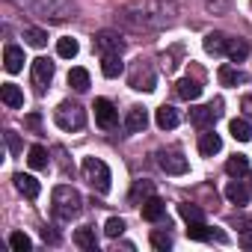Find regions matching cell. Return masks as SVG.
I'll list each match as a JSON object with an SVG mask.
<instances>
[{"mask_svg": "<svg viewBox=\"0 0 252 252\" xmlns=\"http://www.w3.org/2000/svg\"><path fill=\"white\" fill-rule=\"evenodd\" d=\"M51 202H54V214H57L60 220H71V217H77L80 208H83V196H80L74 187H68V184L54 187Z\"/></svg>", "mask_w": 252, "mask_h": 252, "instance_id": "obj_1", "label": "cell"}, {"mask_svg": "<svg viewBox=\"0 0 252 252\" xmlns=\"http://www.w3.org/2000/svg\"><path fill=\"white\" fill-rule=\"evenodd\" d=\"M83 178L92 184V190L95 193H110V166L104 163V160H98V158H86L83 160Z\"/></svg>", "mask_w": 252, "mask_h": 252, "instance_id": "obj_2", "label": "cell"}, {"mask_svg": "<svg viewBox=\"0 0 252 252\" xmlns=\"http://www.w3.org/2000/svg\"><path fill=\"white\" fill-rule=\"evenodd\" d=\"M54 122L60 125L63 131H80L86 125V110L80 104H71V101H63L57 110H54Z\"/></svg>", "mask_w": 252, "mask_h": 252, "instance_id": "obj_3", "label": "cell"}, {"mask_svg": "<svg viewBox=\"0 0 252 252\" xmlns=\"http://www.w3.org/2000/svg\"><path fill=\"white\" fill-rule=\"evenodd\" d=\"M36 12L42 18H48V21H65V18H71L74 6L68 3V0H39Z\"/></svg>", "mask_w": 252, "mask_h": 252, "instance_id": "obj_4", "label": "cell"}, {"mask_svg": "<svg viewBox=\"0 0 252 252\" xmlns=\"http://www.w3.org/2000/svg\"><path fill=\"white\" fill-rule=\"evenodd\" d=\"M92 45H95V51H98L101 57H107V54H122V51H125V39H122L116 30H101V33L92 39Z\"/></svg>", "mask_w": 252, "mask_h": 252, "instance_id": "obj_5", "label": "cell"}, {"mask_svg": "<svg viewBox=\"0 0 252 252\" xmlns=\"http://www.w3.org/2000/svg\"><path fill=\"white\" fill-rule=\"evenodd\" d=\"M51 80H54V63H51L48 57L33 60V86H36L39 92H45Z\"/></svg>", "mask_w": 252, "mask_h": 252, "instance_id": "obj_6", "label": "cell"}, {"mask_svg": "<svg viewBox=\"0 0 252 252\" xmlns=\"http://www.w3.org/2000/svg\"><path fill=\"white\" fill-rule=\"evenodd\" d=\"M158 163H160V169H163L166 175H184V172L190 169L187 158L178 155V152H163V155H158Z\"/></svg>", "mask_w": 252, "mask_h": 252, "instance_id": "obj_7", "label": "cell"}, {"mask_svg": "<svg viewBox=\"0 0 252 252\" xmlns=\"http://www.w3.org/2000/svg\"><path fill=\"white\" fill-rule=\"evenodd\" d=\"M95 122L101 125L104 131H110V128H116V122H119V110L107 98H95Z\"/></svg>", "mask_w": 252, "mask_h": 252, "instance_id": "obj_8", "label": "cell"}, {"mask_svg": "<svg viewBox=\"0 0 252 252\" xmlns=\"http://www.w3.org/2000/svg\"><path fill=\"white\" fill-rule=\"evenodd\" d=\"M220 107H222L220 101H217V104H208V107H196V110L190 113V122L196 125V128H202V131H208V128H211V125H214V122L220 119V113H222Z\"/></svg>", "mask_w": 252, "mask_h": 252, "instance_id": "obj_9", "label": "cell"}, {"mask_svg": "<svg viewBox=\"0 0 252 252\" xmlns=\"http://www.w3.org/2000/svg\"><path fill=\"white\" fill-rule=\"evenodd\" d=\"M12 181H15V190H18L21 196H27V199H39V193H42V184H39L33 175H24V172H18Z\"/></svg>", "mask_w": 252, "mask_h": 252, "instance_id": "obj_10", "label": "cell"}, {"mask_svg": "<svg viewBox=\"0 0 252 252\" xmlns=\"http://www.w3.org/2000/svg\"><path fill=\"white\" fill-rule=\"evenodd\" d=\"M146 125H149L146 107H131L128 116H125V128H128L131 134H140V131H146Z\"/></svg>", "mask_w": 252, "mask_h": 252, "instance_id": "obj_11", "label": "cell"}, {"mask_svg": "<svg viewBox=\"0 0 252 252\" xmlns=\"http://www.w3.org/2000/svg\"><path fill=\"white\" fill-rule=\"evenodd\" d=\"M187 237H190V240H211V237L225 240V234H220V231H214L211 225H205V220H199V222H187Z\"/></svg>", "mask_w": 252, "mask_h": 252, "instance_id": "obj_12", "label": "cell"}, {"mask_svg": "<svg viewBox=\"0 0 252 252\" xmlns=\"http://www.w3.org/2000/svg\"><path fill=\"white\" fill-rule=\"evenodd\" d=\"M3 65H6L9 74H18V71L24 68V51H21L18 45H6V51H3Z\"/></svg>", "mask_w": 252, "mask_h": 252, "instance_id": "obj_13", "label": "cell"}, {"mask_svg": "<svg viewBox=\"0 0 252 252\" xmlns=\"http://www.w3.org/2000/svg\"><path fill=\"white\" fill-rule=\"evenodd\" d=\"M155 122H158L160 131H172V128H178L181 119H178V110H175V107H166V104H163V107L155 113Z\"/></svg>", "mask_w": 252, "mask_h": 252, "instance_id": "obj_14", "label": "cell"}, {"mask_svg": "<svg viewBox=\"0 0 252 252\" xmlns=\"http://www.w3.org/2000/svg\"><path fill=\"white\" fill-rule=\"evenodd\" d=\"M163 214H166V205H163L158 196H149V199L143 202V220L158 222V220H163Z\"/></svg>", "mask_w": 252, "mask_h": 252, "instance_id": "obj_15", "label": "cell"}, {"mask_svg": "<svg viewBox=\"0 0 252 252\" xmlns=\"http://www.w3.org/2000/svg\"><path fill=\"white\" fill-rule=\"evenodd\" d=\"M0 98H3V104L12 107V110L24 107V92H21L15 83H3V86H0Z\"/></svg>", "mask_w": 252, "mask_h": 252, "instance_id": "obj_16", "label": "cell"}, {"mask_svg": "<svg viewBox=\"0 0 252 252\" xmlns=\"http://www.w3.org/2000/svg\"><path fill=\"white\" fill-rule=\"evenodd\" d=\"M220 149H222V140H220V134H214V131H205V134L199 137V152H202L205 158H214Z\"/></svg>", "mask_w": 252, "mask_h": 252, "instance_id": "obj_17", "label": "cell"}, {"mask_svg": "<svg viewBox=\"0 0 252 252\" xmlns=\"http://www.w3.org/2000/svg\"><path fill=\"white\" fill-rule=\"evenodd\" d=\"M74 243H77L80 249H86V252H98V237H95V228H89V225L77 228V231H74Z\"/></svg>", "mask_w": 252, "mask_h": 252, "instance_id": "obj_18", "label": "cell"}, {"mask_svg": "<svg viewBox=\"0 0 252 252\" xmlns=\"http://www.w3.org/2000/svg\"><path fill=\"white\" fill-rule=\"evenodd\" d=\"M205 51L214 54V57L228 54V39H225L222 33H208V36H205Z\"/></svg>", "mask_w": 252, "mask_h": 252, "instance_id": "obj_19", "label": "cell"}, {"mask_svg": "<svg viewBox=\"0 0 252 252\" xmlns=\"http://www.w3.org/2000/svg\"><path fill=\"white\" fill-rule=\"evenodd\" d=\"M225 199H228L231 205H246V202H249V190H246L240 181H228V184H225Z\"/></svg>", "mask_w": 252, "mask_h": 252, "instance_id": "obj_20", "label": "cell"}, {"mask_svg": "<svg viewBox=\"0 0 252 252\" xmlns=\"http://www.w3.org/2000/svg\"><path fill=\"white\" fill-rule=\"evenodd\" d=\"M228 131H231V137H234L237 143L252 140V125H249L246 119H231V122H228Z\"/></svg>", "mask_w": 252, "mask_h": 252, "instance_id": "obj_21", "label": "cell"}, {"mask_svg": "<svg viewBox=\"0 0 252 252\" xmlns=\"http://www.w3.org/2000/svg\"><path fill=\"white\" fill-rule=\"evenodd\" d=\"M225 172H228L231 178L249 175V160H246L243 155H234V158H228V160H225Z\"/></svg>", "mask_w": 252, "mask_h": 252, "instance_id": "obj_22", "label": "cell"}, {"mask_svg": "<svg viewBox=\"0 0 252 252\" xmlns=\"http://www.w3.org/2000/svg\"><path fill=\"white\" fill-rule=\"evenodd\" d=\"M101 71H104V77H119L125 71V63L119 60V54H107L101 63Z\"/></svg>", "mask_w": 252, "mask_h": 252, "instance_id": "obj_23", "label": "cell"}, {"mask_svg": "<svg viewBox=\"0 0 252 252\" xmlns=\"http://www.w3.org/2000/svg\"><path fill=\"white\" fill-rule=\"evenodd\" d=\"M68 86L74 92H86L89 89V71L86 68H71L68 71Z\"/></svg>", "mask_w": 252, "mask_h": 252, "instance_id": "obj_24", "label": "cell"}, {"mask_svg": "<svg viewBox=\"0 0 252 252\" xmlns=\"http://www.w3.org/2000/svg\"><path fill=\"white\" fill-rule=\"evenodd\" d=\"M249 57V45L243 39H228V60L231 63H243Z\"/></svg>", "mask_w": 252, "mask_h": 252, "instance_id": "obj_25", "label": "cell"}, {"mask_svg": "<svg viewBox=\"0 0 252 252\" xmlns=\"http://www.w3.org/2000/svg\"><path fill=\"white\" fill-rule=\"evenodd\" d=\"M220 83L222 86H237V83H246V74L237 71V68H231V65H222L220 68Z\"/></svg>", "mask_w": 252, "mask_h": 252, "instance_id": "obj_26", "label": "cell"}, {"mask_svg": "<svg viewBox=\"0 0 252 252\" xmlns=\"http://www.w3.org/2000/svg\"><path fill=\"white\" fill-rule=\"evenodd\" d=\"M178 95H181L184 101H196V98L202 95V86H199L196 80H190V77H184V80L178 83Z\"/></svg>", "mask_w": 252, "mask_h": 252, "instance_id": "obj_27", "label": "cell"}, {"mask_svg": "<svg viewBox=\"0 0 252 252\" xmlns=\"http://www.w3.org/2000/svg\"><path fill=\"white\" fill-rule=\"evenodd\" d=\"M27 163H30L33 169H45V166H48V149H45V146H33V149L27 152Z\"/></svg>", "mask_w": 252, "mask_h": 252, "instance_id": "obj_28", "label": "cell"}, {"mask_svg": "<svg viewBox=\"0 0 252 252\" xmlns=\"http://www.w3.org/2000/svg\"><path fill=\"white\" fill-rule=\"evenodd\" d=\"M178 214H181V220H187V222L205 220V211H202L199 205H190V202H181V205H178Z\"/></svg>", "mask_w": 252, "mask_h": 252, "instance_id": "obj_29", "label": "cell"}, {"mask_svg": "<svg viewBox=\"0 0 252 252\" xmlns=\"http://www.w3.org/2000/svg\"><path fill=\"white\" fill-rule=\"evenodd\" d=\"M24 39H27L33 48H45V45H48V33L39 30V27H27V30H24Z\"/></svg>", "mask_w": 252, "mask_h": 252, "instance_id": "obj_30", "label": "cell"}, {"mask_svg": "<svg viewBox=\"0 0 252 252\" xmlns=\"http://www.w3.org/2000/svg\"><path fill=\"white\" fill-rule=\"evenodd\" d=\"M77 51H80V45H77L74 39H60V42H57V54H60L63 60H71V57H77Z\"/></svg>", "mask_w": 252, "mask_h": 252, "instance_id": "obj_31", "label": "cell"}, {"mask_svg": "<svg viewBox=\"0 0 252 252\" xmlns=\"http://www.w3.org/2000/svg\"><path fill=\"white\" fill-rule=\"evenodd\" d=\"M140 196H143V202H146L149 196H155V184H152V181H137L134 190H131V202H137Z\"/></svg>", "mask_w": 252, "mask_h": 252, "instance_id": "obj_32", "label": "cell"}, {"mask_svg": "<svg viewBox=\"0 0 252 252\" xmlns=\"http://www.w3.org/2000/svg\"><path fill=\"white\" fill-rule=\"evenodd\" d=\"M9 246L18 249V252H27V249H33V240H30L24 231H12V234H9Z\"/></svg>", "mask_w": 252, "mask_h": 252, "instance_id": "obj_33", "label": "cell"}, {"mask_svg": "<svg viewBox=\"0 0 252 252\" xmlns=\"http://www.w3.org/2000/svg\"><path fill=\"white\" fill-rule=\"evenodd\" d=\"M152 246H155L158 252L172 249V237H169V231H152Z\"/></svg>", "mask_w": 252, "mask_h": 252, "instance_id": "obj_34", "label": "cell"}, {"mask_svg": "<svg viewBox=\"0 0 252 252\" xmlns=\"http://www.w3.org/2000/svg\"><path fill=\"white\" fill-rule=\"evenodd\" d=\"M104 231H107V237H119V234L125 231V220L110 217V220H107V225H104Z\"/></svg>", "mask_w": 252, "mask_h": 252, "instance_id": "obj_35", "label": "cell"}, {"mask_svg": "<svg viewBox=\"0 0 252 252\" xmlns=\"http://www.w3.org/2000/svg\"><path fill=\"white\" fill-rule=\"evenodd\" d=\"M6 146H9V152H12V155H21V149H24L15 131H6Z\"/></svg>", "mask_w": 252, "mask_h": 252, "instance_id": "obj_36", "label": "cell"}, {"mask_svg": "<svg viewBox=\"0 0 252 252\" xmlns=\"http://www.w3.org/2000/svg\"><path fill=\"white\" fill-rule=\"evenodd\" d=\"M24 125H27L30 131H39V125H42V116H39V113H30V116L24 119Z\"/></svg>", "mask_w": 252, "mask_h": 252, "instance_id": "obj_37", "label": "cell"}, {"mask_svg": "<svg viewBox=\"0 0 252 252\" xmlns=\"http://www.w3.org/2000/svg\"><path fill=\"white\" fill-rule=\"evenodd\" d=\"M240 243H243V249H252V231H246V234H243V240H240Z\"/></svg>", "mask_w": 252, "mask_h": 252, "instance_id": "obj_38", "label": "cell"}, {"mask_svg": "<svg viewBox=\"0 0 252 252\" xmlns=\"http://www.w3.org/2000/svg\"><path fill=\"white\" fill-rule=\"evenodd\" d=\"M42 234H45V240H51V243H60V237H57V234H54V231H48V228H45V231H42Z\"/></svg>", "mask_w": 252, "mask_h": 252, "instance_id": "obj_39", "label": "cell"}]
</instances>
